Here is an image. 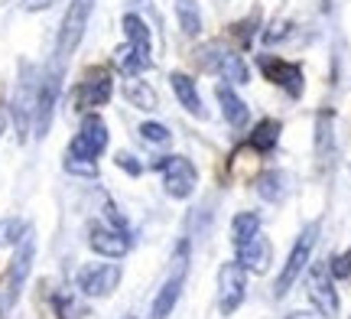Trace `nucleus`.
Segmentation results:
<instances>
[{"label":"nucleus","mask_w":351,"mask_h":319,"mask_svg":"<svg viewBox=\"0 0 351 319\" xmlns=\"http://www.w3.org/2000/svg\"><path fill=\"white\" fill-rule=\"evenodd\" d=\"M91 10H95V0H72L69 3V13H65L62 29H59V43H56V65H62L78 49V43H82V36L88 29Z\"/></svg>","instance_id":"f257e3e1"},{"label":"nucleus","mask_w":351,"mask_h":319,"mask_svg":"<svg viewBox=\"0 0 351 319\" xmlns=\"http://www.w3.org/2000/svg\"><path fill=\"white\" fill-rule=\"evenodd\" d=\"M186 274H189V244L182 241V244H179V251H176L173 274L166 277L163 290H160V294H156V300H153L150 319H166V316H173L176 303H179V296H182V287H186Z\"/></svg>","instance_id":"f03ea898"},{"label":"nucleus","mask_w":351,"mask_h":319,"mask_svg":"<svg viewBox=\"0 0 351 319\" xmlns=\"http://www.w3.org/2000/svg\"><path fill=\"white\" fill-rule=\"evenodd\" d=\"M315 235H319V225H309V228L300 235V241L293 244V251L287 257V268L280 274V281H276V296H287L289 287L300 281V274L309 268V257H313V248H315Z\"/></svg>","instance_id":"7ed1b4c3"},{"label":"nucleus","mask_w":351,"mask_h":319,"mask_svg":"<svg viewBox=\"0 0 351 319\" xmlns=\"http://www.w3.org/2000/svg\"><path fill=\"white\" fill-rule=\"evenodd\" d=\"M156 169H163L166 192L173 199H189L195 182H199V173H195L192 160H186V156H163V160H156Z\"/></svg>","instance_id":"20e7f679"},{"label":"nucleus","mask_w":351,"mask_h":319,"mask_svg":"<svg viewBox=\"0 0 351 319\" xmlns=\"http://www.w3.org/2000/svg\"><path fill=\"white\" fill-rule=\"evenodd\" d=\"M104 147H108V128H104V121L98 115H88L82 121V128H78L72 147H69V156L72 160H98L104 154Z\"/></svg>","instance_id":"39448f33"},{"label":"nucleus","mask_w":351,"mask_h":319,"mask_svg":"<svg viewBox=\"0 0 351 319\" xmlns=\"http://www.w3.org/2000/svg\"><path fill=\"white\" fill-rule=\"evenodd\" d=\"M199 62L205 72H215V75H221L225 82H247V65H244V59H241L238 52L218 46V43L202 49Z\"/></svg>","instance_id":"423d86ee"},{"label":"nucleus","mask_w":351,"mask_h":319,"mask_svg":"<svg viewBox=\"0 0 351 319\" xmlns=\"http://www.w3.org/2000/svg\"><path fill=\"white\" fill-rule=\"evenodd\" d=\"M33 255H36L33 235H23V238H20V248H16V255H13V261H10V274H7V300H3L7 309L23 294V283H26V277H29V268H33Z\"/></svg>","instance_id":"0eeeda50"},{"label":"nucleus","mask_w":351,"mask_h":319,"mask_svg":"<svg viewBox=\"0 0 351 319\" xmlns=\"http://www.w3.org/2000/svg\"><path fill=\"white\" fill-rule=\"evenodd\" d=\"M218 287H221V316H231L234 309L244 303L247 294V270L238 261H228L218 270Z\"/></svg>","instance_id":"6e6552de"},{"label":"nucleus","mask_w":351,"mask_h":319,"mask_svg":"<svg viewBox=\"0 0 351 319\" xmlns=\"http://www.w3.org/2000/svg\"><path fill=\"white\" fill-rule=\"evenodd\" d=\"M257 65H261L263 75L270 78V82H276L287 95H293V98H300L302 95V69L296 62L274 59V56H257Z\"/></svg>","instance_id":"1a4fd4ad"},{"label":"nucleus","mask_w":351,"mask_h":319,"mask_svg":"<svg viewBox=\"0 0 351 319\" xmlns=\"http://www.w3.org/2000/svg\"><path fill=\"white\" fill-rule=\"evenodd\" d=\"M121 283V268L117 264H91L78 274V287L88 296H108Z\"/></svg>","instance_id":"9d476101"},{"label":"nucleus","mask_w":351,"mask_h":319,"mask_svg":"<svg viewBox=\"0 0 351 319\" xmlns=\"http://www.w3.org/2000/svg\"><path fill=\"white\" fill-rule=\"evenodd\" d=\"M270 261H274V244L267 235H254L244 244H238V264L244 270H254V274H267L270 270Z\"/></svg>","instance_id":"9b49d317"},{"label":"nucleus","mask_w":351,"mask_h":319,"mask_svg":"<svg viewBox=\"0 0 351 319\" xmlns=\"http://www.w3.org/2000/svg\"><path fill=\"white\" fill-rule=\"evenodd\" d=\"M309 296H313V303L319 307L322 316H335L339 313V294H335V287L328 281V268H322V264H315L309 270Z\"/></svg>","instance_id":"f8f14e48"},{"label":"nucleus","mask_w":351,"mask_h":319,"mask_svg":"<svg viewBox=\"0 0 351 319\" xmlns=\"http://www.w3.org/2000/svg\"><path fill=\"white\" fill-rule=\"evenodd\" d=\"M56 95H59V65H52V72L43 78V88L36 95V137H46V130H49Z\"/></svg>","instance_id":"ddd939ff"},{"label":"nucleus","mask_w":351,"mask_h":319,"mask_svg":"<svg viewBox=\"0 0 351 319\" xmlns=\"http://www.w3.org/2000/svg\"><path fill=\"white\" fill-rule=\"evenodd\" d=\"M111 75L104 72V69H95V72H88L85 82H82V91H78V102L85 104V108H101V104L111 102Z\"/></svg>","instance_id":"4468645a"},{"label":"nucleus","mask_w":351,"mask_h":319,"mask_svg":"<svg viewBox=\"0 0 351 319\" xmlns=\"http://www.w3.org/2000/svg\"><path fill=\"white\" fill-rule=\"evenodd\" d=\"M36 115V95H33V82L23 78L20 88H16V98H13V117H16V130L23 137L29 130V117Z\"/></svg>","instance_id":"2eb2a0df"},{"label":"nucleus","mask_w":351,"mask_h":319,"mask_svg":"<svg viewBox=\"0 0 351 319\" xmlns=\"http://www.w3.org/2000/svg\"><path fill=\"white\" fill-rule=\"evenodd\" d=\"M169 82H173V91H176V98H179V104L186 108L189 115L205 117V108H202V98H199L195 82H192L186 72H173V75H169Z\"/></svg>","instance_id":"dca6fc26"},{"label":"nucleus","mask_w":351,"mask_h":319,"mask_svg":"<svg viewBox=\"0 0 351 319\" xmlns=\"http://www.w3.org/2000/svg\"><path fill=\"white\" fill-rule=\"evenodd\" d=\"M88 241H91V248L104 257H124L127 248H130V241L114 228H91V238H88Z\"/></svg>","instance_id":"f3484780"},{"label":"nucleus","mask_w":351,"mask_h":319,"mask_svg":"<svg viewBox=\"0 0 351 319\" xmlns=\"http://www.w3.org/2000/svg\"><path fill=\"white\" fill-rule=\"evenodd\" d=\"M215 95H218V104H221V111H225L228 124L244 128V124H247V117H251V111H247V104L234 95V88H231V85H218V88H215Z\"/></svg>","instance_id":"a211bd4d"},{"label":"nucleus","mask_w":351,"mask_h":319,"mask_svg":"<svg viewBox=\"0 0 351 319\" xmlns=\"http://www.w3.org/2000/svg\"><path fill=\"white\" fill-rule=\"evenodd\" d=\"M117 65L124 69L127 75H137V72H143V69L150 65V52L137 49V46H130V43H127V46L117 49Z\"/></svg>","instance_id":"6ab92c4d"},{"label":"nucleus","mask_w":351,"mask_h":319,"mask_svg":"<svg viewBox=\"0 0 351 319\" xmlns=\"http://www.w3.org/2000/svg\"><path fill=\"white\" fill-rule=\"evenodd\" d=\"M257 196H261V199H267V202L283 199V196H287V176H283V173H276V169H270V173L257 176Z\"/></svg>","instance_id":"aec40b11"},{"label":"nucleus","mask_w":351,"mask_h":319,"mask_svg":"<svg viewBox=\"0 0 351 319\" xmlns=\"http://www.w3.org/2000/svg\"><path fill=\"white\" fill-rule=\"evenodd\" d=\"M176 13H179L182 33H186V36H199V29H202L199 0H176Z\"/></svg>","instance_id":"412c9836"},{"label":"nucleus","mask_w":351,"mask_h":319,"mask_svg":"<svg viewBox=\"0 0 351 319\" xmlns=\"http://www.w3.org/2000/svg\"><path fill=\"white\" fill-rule=\"evenodd\" d=\"M280 141V124L276 121H261L257 128L251 130V147L254 150H261V154H270Z\"/></svg>","instance_id":"4be33fe9"},{"label":"nucleus","mask_w":351,"mask_h":319,"mask_svg":"<svg viewBox=\"0 0 351 319\" xmlns=\"http://www.w3.org/2000/svg\"><path fill=\"white\" fill-rule=\"evenodd\" d=\"M257 231H261V218L254 215V212H241V215H234V222H231V241L244 244L247 238H254Z\"/></svg>","instance_id":"5701e85b"},{"label":"nucleus","mask_w":351,"mask_h":319,"mask_svg":"<svg viewBox=\"0 0 351 319\" xmlns=\"http://www.w3.org/2000/svg\"><path fill=\"white\" fill-rule=\"evenodd\" d=\"M124 33H127V43H130V46L150 52V29H147V23H143L140 16L127 13L124 16Z\"/></svg>","instance_id":"b1692460"},{"label":"nucleus","mask_w":351,"mask_h":319,"mask_svg":"<svg viewBox=\"0 0 351 319\" xmlns=\"http://www.w3.org/2000/svg\"><path fill=\"white\" fill-rule=\"evenodd\" d=\"M124 95L137 104V108H143V111H153V108H156V91H153L147 82H127Z\"/></svg>","instance_id":"393cba45"},{"label":"nucleus","mask_w":351,"mask_h":319,"mask_svg":"<svg viewBox=\"0 0 351 319\" xmlns=\"http://www.w3.org/2000/svg\"><path fill=\"white\" fill-rule=\"evenodd\" d=\"M52 307H56V316L59 319H85L88 316L85 303L75 300V296H69V294H59L56 300H52Z\"/></svg>","instance_id":"a878e982"},{"label":"nucleus","mask_w":351,"mask_h":319,"mask_svg":"<svg viewBox=\"0 0 351 319\" xmlns=\"http://www.w3.org/2000/svg\"><path fill=\"white\" fill-rule=\"evenodd\" d=\"M140 137L147 143H156V147H160V143H169V130H166L163 124H156V121H143V124H140Z\"/></svg>","instance_id":"bb28decb"},{"label":"nucleus","mask_w":351,"mask_h":319,"mask_svg":"<svg viewBox=\"0 0 351 319\" xmlns=\"http://www.w3.org/2000/svg\"><path fill=\"white\" fill-rule=\"evenodd\" d=\"M328 274H332V277H339V281L351 277V251L332 257V261H328Z\"/></svg>","instance_id":"cd10ccee"},{"label":"nucleus","mask_w":351,"mask_h":319,"mask_svg":"<svg viewBox=\"0 0 351 319\" xmlns=\"http://www.w3.org/2000/svg\"><path fill=\"white\" fill-rule=\"evenodd\" d=\"M65 169L69 173H78V176H98V166H95V160H65Z\"/></svg>","instance_id":"c85d7f7f"},{"label":"nucleus","mask_w":351,"mask_h":319,"mask_svg":"<svg viewBox=\"0 0 351 319\" xmlns=\"http://www.w3.org/2000/svg\"><path fill=\"white\" fill-rule=\"evenodd\" d=\"M117 166H121L124 173H130V176H140V173H143V166H140L130 154H117Z\"/></svg>","instance_id":"c756f323"},{"label":"nucleus","mask_w":351,"mask_h":319,"mask_svg":"<svg viewBox=\"0 0 351 319\" xmlns=\"http://www.w3.org/2000/svg\"><path fill=\"white\" fill-rule=\"evenodd\" d=\"M287 36V23H274L270 26V33H267V43H276V39Z\"/></svg>","instance_id":"7c9ffc66"},{"label":"nucleus","mask_w":351,"mask_h":319,"mask_svg":"<svg viewBox=\"0 0 351 319\" xmlns=\"http://www.w3.org/2000/svg\"><path fill=\"white\" fill-rule=\"evenodd\" d=\"M20 231H23V225H20V222H7V225H3V235H7V241H16V235H20Z\"/></svg>","instance_id":"2f4dec72"},{"label":"nucleus","mask_w":351,"mask_h":319,"mask_svg":"<svg viewBox=\"0 0 351 319\" xmlns=\"http://www.w3.org/2000/svg\"><path fill=\"white\" fill-rule=\"evenodd\" d=\"M56 0H23L26 10H46V7H52Z\"/></svg>","instance_id":"473e14b6"},{"label":"nucleus","mask_w":351,"mask_h":319,"mask_svg":"<svg viewBox=\"0 0 351 319\" xmlns=\"http://www.w3.org/2000/svg\"><path fill=\"white\" fill-rule=\"evenodd\" d=\"M313 313H289V319H309ZM315 319H328V316H315Z\"/></svg>","instance_id":"72a5a7b5"},{"label":"nucleus","mask_w":351,"mask_h":319,"mask_svg":"<svg viewBox=\"0 0 351 319\" xmlns=\"http://www.w3.org/2000/svg\"><path fill=\"white\" fill-rule=\"evenodd\" d=\"M124 319H134V316H124Z\"/></svg>","instance_id":"f704fd0d"},{"label":"nucleus","mask_w":351,"mask_h":319,"mask_svg":"<svg viewBox=\"0 0 351 319\" xmlns=\"http://www.w3.org/2000/svg\"><path fill=\"white\" fill-rule=\"evenodd\" d=\"M130 3H137V0H130Z\"/></svg>","instance_id":"c9c22d12"}]
</instances>
